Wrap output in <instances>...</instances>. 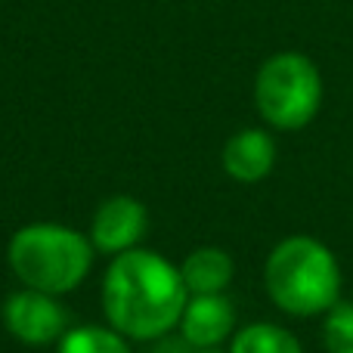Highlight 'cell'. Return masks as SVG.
Wrapping results in <instances>:
<instances>
[{"mask_svg":"<svg viewBox=\"0 0 353 353\" xmlns=\"http://www.w3.org/2000/svg\"><path fill=\"white\" fill-rule=\"evenodd\" d=\"M146 223L149 217L143 201L130 199V195H115V199L103 201L93 214L90 242L103 254H124L143 239Z\"/></svg>","mask_w":353,"mask_h":353,"instance_id":"obj_6","label":"cell"},{"mask_svg":"<svg viewBox=\"0 0 353 353\" xmlns=\"http://www.w3.org/2000/svg\"><path fill=\"white\" fill-rule=\"evenodd\" d=\"M56 353H130L121 332L103 325H78L59 338Z\"/></svg>","mask_w":353,"mask_h":353,"instance_id":"obj_11","label":"cell"},{"mask_svg":"<svg viewBox=\"0 0 353 353\" xmlns=\"http://www.w3.org/2000/svg\"><path fill=\"white\" fill-rule=\"evenodd\" d=\"M189 288L159 251L130 248L109 263L103 279V307L112 329L134 341H159L180 325Z\"/></svg>","mask_w":353,"mask_h":353,"instance_id":"obj_1","label":"cell"},{"mask_svg":"<svg viewBox=\"0 0 353 353\" xmlns=\"http://www.w3.org/2000/svg\"><path fill=\"white\" fill-rule=\"evenodd\" d=\"M152 353H192V347L186 341H161Z\"/></svg>","mask_w":353,"mask_h":353,"instance_id":"obj_13","label":"cell"},{"mask_svg":"<svg viewBox=\"0 0 353 353\" xmlns=\"http://www.w3.org/2000/svg\"><path fill=\"white\" fill-rule=\"evenodd\" d=\"M267 292L279 310L292 316H316L338 304L341 270L323 242L310 236H288L267 257Z\"/></svg>","mask_w":353,"mask_h":353,"instance_id":"obj_2","label":"cell"},{"mask_svg":"<svg viewBox=\"0 0 353 353\" xmlns=\"http://www.w3.org/2000/svg\"><path fill=\"white\" fill-rule=\"evenodd\" d=\"M192 353H223L220 347H192Z\"/></svg>","mask_w":353,"mask_h":353,"instance_id":"obj_14","label":"cell"},{"mask_svg":"<svg viewBox=\"0 0 353 353\" xmlns=\"http://www.w3.org/2000/svg\"><path fill=\"white\" fill-rule=\"evenodd\" d=\"M254 99L263 121L279 130H298L313 121L323 99V81L307 56L279 53L257 72Z\"/></svg>","mask_w":353,"mask_h":353,"instance_id":"obj_4","label":"cell"},{"mask_svg":"<svg viewBox=\"0 0 353 353\" xmlns=\"http://www.w3.org/2000/svg\"><path fill=\"white\" fill-rule=\"evenodd\" d=\"M230 353H304L298 338L273 323H254L236 332Z\"/></svg>","mask_w":353,"mask_h":353,"instance_id":"obj_10","label":"cell"},{"mask_svg":"<svg viewBox=\"0 0 353 353\" xmlns=\"http://www.w3.org/2000/svg\"><path fill=\"white\" fill-rule=\"evenodd\" d=\"M3 323L12 338L22 344H53L68 332V316L56 294L37 292V288H22L10 294L3 304Z\"/></svg>","mask_w":353,"mask_h":353,"instance_id":"obj_5","label":"cell"},{"mask_svg":"<svg viewBox=\"0 0 353 353\" xmlns=\"http://www.w3.org/2000/svg\"><path fill=\"white\" fill-rule=\"evenodd\" d=\"M323 344L329 353H353V301H338L325 310Z\"/></svg>","mask_w":353,"mask_h":353,"instance_id":"obj_12","label":"cell"},{"mask_svg":"<svg viewBox=\"0 0 353 353\" xmlns=\"http://www.w3.org/2000/svg\"><path fill=\"white\" fill-rule=\"evenodd\" d=\"M236 325V310L232 301L220 294H189L180 316L183 341L189 347H220L232 335Z\"/></svg>","mask_w":353,"mask_h":353,"instance_id":"obj_7","label":"cell"},{"mask_svg":"<svg viewBox=\"0 0 353 353\" xmlns=\"http://www.w3.org/2000/svg\"><path fill=\"white\" fill-rule=\"evenodd\" d=\"M10 267L25 288L65 294L87 279L93 263V242L62 223H31L12 236Z\"/></svg>","mask_w":353,"mask_h":353,"instance_id":"obj_3","label":"cell"},{"mask_svg":"<svg viewBox=\"0 0 353 353\" xmlns=\"http://www.w3.org/2000/svg\"><path fill=\"white\" fill-rule=\"evenodd\" d=\"M232 257L223 248H195L183 261L180 276L189 294H220L232 282Z\"/></svg>","mask_w":353,"mask_h":353,"instance_id":"obj_9","label":"cell"},{"mask_svg":"<svg viewBox=\"0 0 353 353\" xmlns=\"http://www.w3.org/2000/svg\"><path fill=\"white\" fill-rule=\"evenodd\" d=\"M276 165V143L263 130H239L223 146V171L239 183L263 180Z\"/></svg>","mask_w":353,"mask_h":353,"instance_id":"obj_8","label":"cell"}]
</instances>
